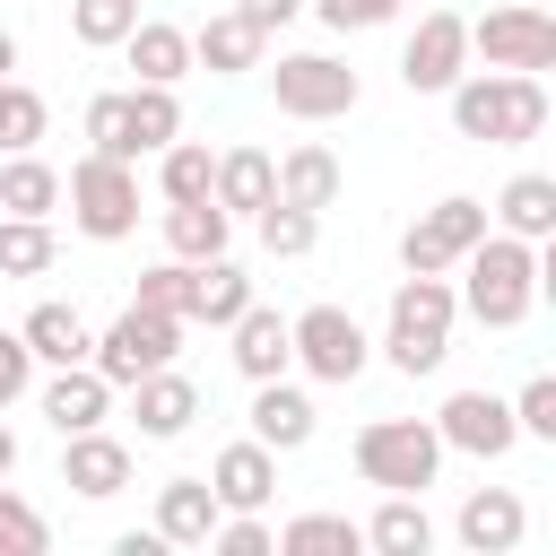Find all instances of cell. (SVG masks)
Segmentation results:
<instances>
[{
    "mask_svg": "<svg viewBox=\"0 0 556 556\" xmlns=\"http://www.w3.org/2000/svg\"><path fill=\"white\" fill-rule=\"evenodd\" d=\"M434 434H443V452H469V460H504L521 443L513 400H495V391H452L443 417H434Z\"/></svg>",
    "mask_w": 556,
    "mask_h": 556,
    "instance_id": "7c38bea8",
    "label": "cell"
},
{
    "mask_svg": "<svg viewBox=\"0 0 556 556\" xmlns=\"http://www.w3.org/2000/svg\"><path fill=\"white\" fill-rule=\"evenodd\" d=\"M452 130L478 139V148H521L547 130V87L539 70H460L452 87Z\"/></svg>",
    "mask_w": 556,
    "mask_h": 556,
    "instance_id": "7a4b0ae2",
    "label": "cell"
},
{
    "mask_svg": "<svg viewBox=\"0 0 556 556\" xmlns=\"http://www.w3.org/2000/svg\"><path fill=\"white\" fill-rule=\"evenodd\" d=\"M235 243V217L217 200H165V252L174 261H217Z\"/></svg>",
    "mask_w": 556,
    "mask_h": 556,
    "instance_id": "484cf974",
    "label": "cell"
},
{
    "mask_svg": "<svg viewBox=\"0 0 556 556\" xmlns=\"http://www.w3.org/2000/svg\"><path fill=\"white\" fill-rule=\"evenodd\" d=\"M208 174H217V156L200 139H165L156 148V191L165 200H208Z\"/></svg>",
    "mask_w": 556,
    "mask_h": 556,
    "instance_id": "836d02e7",
    "label": "cell"
},
{
    "mask_svg": "<svg viewBox=\"0 0 556 556\" xmlns=\"http://www.w3.org/2000/svg\"><path fill=\"white\" fill-rule=\"evenodd\" d=\"M252 304V278L217 252V261H200V287H191V321H208V330H226L235 313Z\"/></svg>",
    "mask_w": 556,
    "mask_h": 556,
    "instance_id": "d6a6232c",
    "label": "cell"
},
{
    "mask_svg": "<svg viewBox=\"0 0 556 556\" xmlns=\"http://www.w3.org/2000/svg\"><path fill=\"white\" fill-rule=\"evenodd\" d=\"M43 417H52V434H87V426L113 417V382H104L96 365H52V382H43Z\"/></svg>",
    "mask_w": 556,
    "mask_h": 556,
    "instance_id": "e0dca14e",
    "label": "cell"
},
{
    "mask_svg": "<svg viewBox=\"0 0 556 556\" xmlns=\"http://www.w3.org/2000/svg\"><path fill=\"white\" fill-rule=\"evenodd\" d=\"M208 486H217V504H226V513H261V504L278 495V452L243 434V443H226V452L208 460Z\"/></svg>",
    "mask_w": 556,
    "mask_h": 556,
    "instance_id": "2e32d148",
    "label": "cell"
},
{
    "mask_svg": "<svg viewBox=\"0 0 556 556\" xmlns=\"http://www.w3.org/2000/svg\"><path fill=\"white\" fill-rule=\"evenodd\" d=\"M252 443H269V452H304V443H313V400H304L287 374L252 382Z\"/></svg>",
    "mask_w": 556,
    "mask_h": 556,
    "instance_id": "d6986e66",
    "label": "cell"
},
{
    "mask_svg": "<svg viewBox=\"0 0 556 556\" xmlns=\"http://www.w3.org/2000/svg\"><path fill=\"white\" fill-rule=\"evenodd\" d=\"M61 208V174L35 156V148H17L9 165H0V217H52Z\"/></svg>",
    "mask_w": 556,
    "mask_h": 556,
    "instance_id": "83f0119b",
    "label": "cell"
},
{
    "mask_svg": "<svg viewBox=\"0 0 556 556\" xmlns=\"http://www.w3.org/2000/svg\"><path fill=\"white\" fill-rule=\"evenodd\" d=\"M0 78H17V35L0 26Z\"/></svg>",
    "mask_w": 556,
    "mask_h": 556,
    "instance_id": "7dc6e473",
    "label": "cell"
},
{
    "mask_svg": "<svg viewBox=\"0 0 556 556\" xmlns=\"http://www.w3.org/2000/svg\"><path fill=\"white\" fill-rule=\"evenodd\" d=\"M61 486H70V495H87V504H113V495L130 486V443H113L104 426L61 434Z\"/></svg>",
    "mask_w": 556,
    "mask_h": 556,
    "instance_id": "4fadbf2b",
    "label": "cell"
},
{
    "mask_svg": "<svg viewBox=\"0 0 556 556\" xmlns=\"http://www.w3.org/2000/svg\"><path fill=\"white\" fill-rule=\"evenodd\" d=\"M130 417H139L148 443H174V434H191V417H200V382L174 374V365H156V374L130 382Z\"/></svg>",
    "mask_w": 556,
    "mask_h": 556,
    "instance_id": "9a60e30c",
    "label": "cell"
},
{
    "mask_svg": "<svg viewBox=\"0 0 556 556\" xmlns=\"http://www.w3.org/2000/svg\"><path fill=\"white\" fill-rule=\"evenodd\" d=\"M269 96H278V113H295V122H339V113L365 104V78H356L348 61H330V52H278Z\"/></svg>",
    "mask_w": 556,
    "mask_h": 556,
    "instance_id": "52a82bcc",
    "label": "cell"
},
{
    "mask_svg": "<svg viewBox=\"0 0 556 556\" xmlns=\"http://www.w3.org/2000/svg\"><path fill=\"white\" fill-rule=\"evenodd\" d=\"M191 287H200V261H156V269H139V295L130 304H156V313L191 321Z\"/></svg>",
    "mask_w": 556,
    "mask_h": 556,
    "instance_id": "74e56055",
    "label": "cell"
},
{
    "mask_svg": "<svg viewBox=\"0 0 556 556\" xmlns=\"http://www.w3.org/2000/svg\"><path fill=\"white\" fill-rule=\"evenodd\" d=\"M365 547H382V556H426V547H434L426 504H417V495H382V513L365 521Z\"/></svg>",
    "mask_w": 556,
    "mask_h": 556,
    "instance_id": "f1b7e54d",
    "label": "cell"
},
{
    "mask_svg": "<svg viewBox=\"0 0 556 556\" xmlns=\"http://www.w3.org/2000/svg\"><path fill=\"white\" fill-rule=\"evenodd\" d=\"M122 52H130V70H139L148 87H182V78H191V26L139 17V26L122 35Z\"/></svg>",
    "mask_w": 556,
    "mask_h": 556,
    "instance_id": "cb8c5ba5",
    "label": "cell"
},
{
    "mask_svg": "<svg viewBox=\"0 0 556 556\" xmlns=\"http://www.w3.org/2000/svg\"><path fill=\"white\" fill-rule=\"evenodd\" d=\"M460 70H469V17L460 9H426L417 35L400 43V87L408 96H443Z\"/></svg>",
    "mask_w": 556,
    "mask_h": 556,
    "instance_id": "8fae6325",
    "label": "cell"
},
{
    "mask_svg": "<svg viewBox=\"0 0 556 556\" xmlns=\"http://www.w3.org/2000/svg\"><path fill=\"white\" fill-rule=\"evenodd\" d=\"M43 96L26 87V78H0V156H17V148H35L43 139Z\"/></svg>",
    "mask_w": 556,
    "mask_h": 556,
    "instance_id": "8d00e7d4",
    "label": "cell"
},
{
    "mask_svg": "<svg viewBox=\"0 0 556 556\" xmlns=\"http://www.w3.org/2000/svg\"><path fill=\"white\" fill-rule=\"evenodd\" d=\"M17 469V434H9V417H0V478Z\"/></svg>",
    "mask_w": 556,
    "mask_h": 556,
    "instance_id": "c3c4849f",
    "label": "cell"
},
{
    "mask_svg": "<svg viewBox=\"0 0 556 556\" xmlns=\"http://www.w3.org/2000/svg\"><path fill=\"white\" fill-rule=\"evenodd\" d=\"M452 269H460L452 295H460V313H469L478 330H521V321H530V304H539V243L486 226Z\"/></svg>",
    "mask_w": 556,
    "mask_h": 556,
    "instance_id": "6da1fadb",
    "label": "cell"
},
{
    "mask_svg": "<svg viewBox=\"0 0 556 556\" xmlns=\"http://www.w3.org/2000/svg\"><path fill=\"white\" fill-rule=\"evenodd\" d=\"M208 200H217L226 217L269 208V200H278V156H269V148H226L217 174H208Z\"/></svg>",
    "mask_w": 556,
    "mask_h": 556,
    "instance_id": "ac0fdd59",
    "label": "cell"
},
{
    "mask_svg": "<svg viewBox=\"0 0 556 556\" xmlns=\"http://www.w3.org/2000/svg\"><path fill=\"white\" fill-rule=\"evenodd\" d=\"M43 547H52V521L17 486H0V556H43Z\"/></svg>",
    "mask_w": 556,
    "mask_h": 556,
    "instance_id": "f35d334b",
    "label": "cell"
},
{
    "mask_svg": "<svg viewBox=\"0 0 556 556\" xmlns=\"http://www.w3.org/2000/svg\"><path fill=\"white\" fill-rule=\"evenodd\" d=\"M486 217H495L504 235H521V243H547V235H556V174H513Z\"/></svg>",
    "mask_w": 556,
    "mask_h": 556,
    "instance_id": "d4e9b609",
    "label": "cell"
},
{
    "mask_svg": "<svg viewBox=\"0 0 556 556\" xmlns=\"http://www.w3.org/2000/svg\"><path fill=\"white\" fill-rule=\"evenodd\" d=\"M26 391H35V348L17 330H0V408H17Z\"/></svg>",
    "mask_w": 556,
    "mask_h": 556,
    "instance_id": "ee69618b",
    "label": "cell"
},
{
    "mask_svg": "<svg viewBox=\"0 0 556 556\" xmlns=\"http://www.w3.org/2000/svg\"><path fill=\"white\" fill-rule=\"evenodd\" d=\"M513 426H521L530 443H556V374H530V382L513 391Z\"/></svg>",
    "mask_w": 556,
    "mask_h": 556,
    "instance_id": "60d3db41",
    "label": "cell"
},
{
    "mask_svg": "<svg viewBox=\"0 0 556 556\" xmlns=\"http://www.w3.org/2000/svg\"><path fill=\"white\" fill-rule=\"evenodd\" d=\"M122 104H130V148L139 156H156L165 139H182V104H174V87H122Z\"/></svg>",
    "mask_w": 556,
    "mask_h": 556,
    "instance_id": "4dcf8cb0",
    "label": "cell"
},
{
    "mask_svg": "<svg viewBox=\"0 0 556 556\" xmlns=\"http://www.w3.org/2000/svg\"><path fill=\"white\" fill-rule=\"evenodd\" d=\"M486 226H495V217H486V200L452 191V200H434V208H417V217H408V235H400V269L434 278V269H452V261H460Z\"/></svg>",
    "mask_w": 556,
    "mask_h": 556,
    "instance_id": "30bf717a",
    "label": "cell"
},
{
    "mask_svg": "<svg viewBox=\"0 0 556 556\" xmlns=\"http://www.w3.org/2000/svg\"><path fill=\"white\" fill-rule=\"evenodd\" d=\"M287 348H295V365H304L313 382H356V374L374 365V339H365V321H356L348 304H304V313L287 321Z\"/></svg>",
    "mask_w": 556,
    "mask_h": 556,
    "instance_id": "ba28073f",
    "label": "cell"
},
{
    "mask_svg": "<svg viewBox=\"0 0 556 556\" xmlns=\"http://www.w3.org/2000/svg\"><path fill=\"white\" fill-rule=\"evenodd\" d=\"M113 556H165V539H156V530H122V539H113Z\"/></svg>",
    "mask_w": 556,
    "mask_h": 556,
    "instance_id": "bcb514c9",
    "label": "cell"
},
{
    "mask_svg": "<svg viewBox=\"0 0 556 556\" xmlns=\"http://www.w3.org/2000/svg\"><path fill=\"white\" fill-rule=\"evenodd\" d=\"M61 200H70V217H78L87 243H122V235H139V165H122V156H96V148H87V156L70 165Z\"/></svg>",
    "mask_w": 556,
    "mask_h": 556,
    "instance_id": "5b68a950",
    "label": "cell"
},
{
    "mask_svg": "<svg viewBox=\"0 0 556 556\" xmlns=\"http://www.w3.org/2000/svg\"><path fill=\"white\" fill-rule=\"evenodd\" d=\"M278 200H295V208H330V200H339V156H330L321 139L287 148V156H278Z\"/></svg>",
    "mask_w": 556,
    "mask_h": 556,
    "instance_id": "4316f807",
    "label": "cell"
},
{
    "mask_svg": "<svg viewBox=\"0 0 556 556\" xmlns=\"http://www.w3.org/2000/svg\"><path fill=\"white\" fill-rule=\"evenodd\" d=\"M539 9H547V0H539Z\"/></svg>",
    "mask_w": 556,
    "mask_h": 556,
    "instance_id": "681fc988",
    "label": "cell"
},
{
    "mask_svg": "<svg viewBox=\"0 0 556 556\" xmlns=\"http://www.w3.org/2000/svg\"><path fill=\"white\" fill-rule=\"evenodd\" d=\"M130 26H139V0H70V35L87 52H122Z\"/></svg>",
    "mask_w": 556,
    "mask_h": 556,
    "instance_id": "d590c367",
    "label": "cell"
},
{
    "mask_svg": "<svg viewBox=\"0 0 556 556\" xmlns=\"http://www.w3.org/2000/svg\"><path fill=\"white\" fill-rule=\"evenodd\" d=\"M235 17H243V26H261V35H278L287 17H304V0H235Z\"/></svg>",
    "mask_w": 556,
    "mask_h": 556,
    "instance_id": "f6af8a7d",
    "label": "cell"
},
{
    "mask_svg": "<svg viewBox=\"0 0 556 556\" xmlns=\"http://www.w3.org/2000/svg\"><path fill=\"white\" fill-rule=\"evenodd\" d=\"M17 339L35 348V365H87V348H96L87 313H78V304H61V295H43V304L17 321Z\"/></svg>",
    "mask_w": 556,
    "mask_h": 556,
    "instance_id": "7402d4cb",
    "label": "cell"
},
{
    "mask_svg": "<svg viewBox=\"0 0 556 556\" xmlns=\"http://www.w3.org/2000/svg\"><path fill=\"white\" fill-rule=\"evenodd\" d=\"M452 530H460V547H469V556H513V547H521V530H530V513H521V495H513V486H469V495H460V513H452Z\"/></svg>",
    "mask_w": 556,
    "mask_h": 556,
    "instance_id": "5bb4252c",
    "label": "cell"
},
{
    "mask_svg": "<svg viewBox=\"0 0 556 556\" xmlns=\"http://www.w3.org/2000/svg\"><path fill=\"white\" fill-rule=\"evenodd\" d=\"M226 330H235V374H243V382H269V374H287V365H295V348H287V321H278L261 295H252V304H243Z\"/></svg>",
    "mask_w": 556,
    "mask_h": 556,
    "instance_id": "603a6c76",
    "label": "cell"
},
{
    "mask_svg": "<svg viewBox=\"0 0 556 556\" xmlns=\"http://www.w3.org/2000/svg\"><path fill=\"white\" fill-rule=\"evenodd\" d=\"M182 330L191 321H174V313H156V304H122L113 313V330L87 348V365L113 382V391H130L139 374H156V365H174V348H182Z\"/></svg>",
    "mask_w": 556,
    "mask_h": 556,
    "instance_id": "8992f818",
    "label": "cell"
},
{
    "mask_svg": "<svg viewBox=\"0 0 556 556\" xmlns=\"http://www.w3.org/2000/svg\"><path fill=\"white\" fill-rule=\"evenodd\" d=\"M330 35H365V26H391L400 17V0H304Z\"/></svg>",
    "mask_w": 556,
    "mask_h": 556,
    "instance_id": "7bdbcfd3",
    "label": "cell"
},
{
    "mask_svg": "<svg viewBox=\"0 0 556 556\" xmlns=\"http://www.w3.org/2000/svg\"><path fill=\"white\" fill-rule=\"evenodd\" d=\"M261 26H243L235 9H217V17H200L191 26V70H217V78H243V70H261Z\"/></svg>",
    "mask_w": 556,
    "mask_h": 556,
    "instance_id": "44dd1931",
    "label": "cell"
},
{
    "mask_svg": "<svg viewBox=\"0 0 556 556\" xmlns=\"http://www.w3.org/2000/svg\"><path fill=\"white\" fill-rule=\"evenodd\" d=\"M356 478L382 486V495H426L443 478L434 417H374V426H356Z\"/></svg>",
    "mask_w": 556,
    "mask_h": 556,
    "instance_id": "277c9868",
    "label": "cell"
},
{
    "mask_svg": "<svg viewBox=\"0 0 556 556\" xmlns=\"http://www.w3.org/2000/svg\"><path fill=\"white\" fill-rule=\"evenodd\" d=\"M469 52L486 70H556V17L539 0H513V9H486L469 17Z\"/></svg>",
    "mask_w": 556,
    "mask_h": 556,
    "instance_id": "9c48e42d",
    "label": "cell"
},
{
    "mask_svg": "<svg viewBox=\"0 0 556 556\" xmlns=\"http://www.w3.org/2000/svg\"><path fill=\"white\" fill-rule=\"evenodd\" d=\"M217 486L208 478H165L156 486V539L165 547H208V530H217Z\"/></svg>",
    "mask_w": 556,
    "mask_h": 556,
    "instance_id": "ffe728a7",
    "label": "cell"
},
{
    "mask_svg": "<svg viewBox=\"0 0 556 556\" xmlns=\"http://www.w3.org/2000/svg\"><path fill=\"white\" fill-rule=\"evenodd\" d=\"M356 547H365V521L348 513H295L278 530V556H356Z\"/></svg>",
    "mask_w": 556,
    "mask_h": 556,
    "instance_id": "f546056e",
    "label": "cell"
},
{
    "mask_svg": "<svg viewBox=\"0 0 556 556\" xmlns=\"http://www.w3.org/2000/svg\"><path fill=\"white\" fill-rule=\"evenodd\" d=\"M452 321H460L452 278H443V269H434V278H417V269H408V278L391 287V313H382V339H374V348L391 356V374H408V382H417V374H434V365L452 356Z\"/></svg>",
    "mask_w": 556,
    "mask_h": 556,
    "instance_id": "3957f363",
    "label": "cell"
},
{
    "mask_svg": "<svg viewBox=\"0 0 556 556\" xmlns=\"http://www.w3.org/2000/svg\"><path fill=\"white\" fill-rule=\"evenodd\" d=\"M87 148L139 165V148H130V104H122V96H96V104H87Z\"/></svg>",
    "mask_w": 556,
    "mask_h": 556,
    "instance_id": "ab89813d",
    "label": "cell"
},
{
    "mask_svg": "<svg viewBox=\"0 0 556 556\" xmlns=\"http://www.w3.org/2000/svg\"><path fill=\"white\" fill-rule=\"evenodd\" d=\"M52 226L43 217H0V278H43L52 269Z\"/></svg>",
    "mask_w": 556,
    "mask_h": 556,
    "instance_id": "e575fe53",
    "label": "cell"
},
{
    "mask_svg": "<svg viewBox=\"0 0 556 556\" xmlns=\"http://www.w3.org/2000/svg\"><path fill=\"white\" fill-rule=\"evenodd\" d=\"M252 226H261V252H269V261H304V252L321 243V208H295V200L252 208Z\"/></svg>",
    "mask_w": 556,
    "mask_h": 556,
    "instance_id": "1f68e13d",
    "label": "cell"
},
{
    "mask_svg": "<svg viewBox=\"0 0 556 556\" xmlns=\"http://www.w3.org/2000/svg\"><path fill=\"white\" fill-rule=\"evenodd\" d=\"M208 547H217V556H269V547H278V530H269L261 513H217Z\"/></svg>",
    "mask_w": 556,
    "mask_h": 556,
    "instance_id": "b9f144b4",
    "label": "cell"
}]
</instances>
